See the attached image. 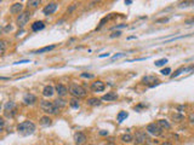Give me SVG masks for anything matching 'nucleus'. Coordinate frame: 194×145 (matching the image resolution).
Listing matches in <instances>:
<instances>
[{
  "label": "nucleus",
  "mask_w": 194,
  "mask_h": 145,
  "mask_svg": "<svg viewBox=\"0 0 194 145\" xmlns=\"http://www.w3.org/2000/svg\"><path fill=\"white\" fill-rule=\"evenodd\" d=\"M155 81H158V79L155 76H152V75H147V76H144L143 79H142V82H143L144 85H151V84H153V82H155Z\"/></svg>",
  "instance_id": "16"
},
{
  "label": "nucleus",
  "mask_w": 194,
  "mask_h": 145,
  "mask_svg": "<svg viewBox=\"0 0 194 145\" xmlns=\"http://www.w3.org/2000/svg\"><path fill=\"white\" fill-rule=\"evenodd\" d=\"M120 35H121V32H116V33H113L110 36H112V38H114V36H120Z\"/></svg>",
  "instance_id": "36"
},
{
  "label": "nucleus",
  "mask_w": 194,
  "mask_h": 145,
  "mask_svg": "<svg viewBox=\"0 0 194 145\" xmlns=\"http://www.w3.org/2000/svg\"><path fill=\"white\" fill-rule=\"evenodd\" d=\"M160 72H161L163 75H170V72H171V68H165V69H163Z\"/></svg>",
  "instance_id": "31"
},
{
  "label": "nucleus",
  "mask_w": 194,
  "mask_h": 145,
  "mask_svg": "<svg viewBox=\"0 0 194 145\" xmlns=\"http://www.w3.org/2000/svg\"><path fill=\"white\" fill-rule=\"evenodd\" d=\"M104 88H106V85L101 80H97L91 84V91L92 92H102V91H104Z\"/></svg>",
  "instance_id": "6"
},
{
  "label": "nucleus",
  "mask_w": 194,
  "mask_h": 145,
  "mask_svg": "<svg viewBox=\"0 0 194 145\" xmlns=\"http://www.w3.org/2000/svg\"><path fill=\"white\" fill-rule=\"evenodd\" d=\"M55 104L61 109V108H64L66 105H67V102L63 100V99H56V100H55Z\"/></svg>",
  "instance_id": "25"
},
{
  "label": "nucleus",
  "mask_w": 194,
  "mask_h": 145,
  "mask_svg": "<svg viewBox=\"0 0 194 145\" xmlns=\"http://www.w3.org/2000/svg\"><path fill=\"white\" fill-rule=\"evenodd\" d=\"M39 4H40L39 0H34V1H33V0H30V1H28V6H30V7H37Z\"/></svg>",
  "instance_id": "28"
},
{
  "label": "nucleus",
  "mask_w": 194,
  "mask_h": 145,
  "mask_svg": "<svg viewBox=\"0 0 194 145\" xmlns=\"http://www.w3.org/2000/svg\"><path fill=\"white\" fill-rule=\"evenodd\" d=\"M191 22H194V18H192V19H189V21H187V22H186V23H187V24H189Z\"/></svg>",
  "instance_id": "44"
},
{
  "label": "nucleus",
  "mask_w": 194,
  "mask_h": 145,
  "mask_svg": "<svg viewBox=\"0 0 194 145\" xmlns=\"http://www.w3.org/2000/svg\"><path fill=\"white\" fill-rule=\"evenodd\" d=\"M193 4H194V3H193Z\"/></svg>",
  "instance_id": "45"
},
{
  "label": "nucleus",
  "mask_w": 194,
  "mask_h": 145,
  "mask_svg": "<svg viewBox=\"0 0 194 145\" xmlns=\"http://www.w3.org/2000/svg\"><path fill=\"white\" fill-rule=\"evenodd\" d=\"M165 63H167V59L166 58H161V59H158V61H155V65L157 67H161V65H164Z\"/></svg>",
  "instance_id": "27"
},
{
  "label": "nucleus",
  "mask_w": 194,
  "mask_h": 145,
  "mask_svg": "<svg viewBox=\"0 0 194 145\" xmlns=\"http://www.w3.org/2000/svg\"><path fill=\"white\" fill-rule=\"evenodd\" d=\"M121 140L124 143H131L134 140V137H132L130 133H126V134H122L121 136Z\"/></svg>",
  "instance_id": "22"
},
{
  "label": "nucleus",
  "mask_w": 194,
  "mask_h": 145,
  "mask_svg": "<svg viewBox=\"0 0 194 145\" xmlns=\"http://www.w3.org/2000/svg\"><path fill=\"white\" fill-rule=\"evenodd\" d=\"M189 4H191L189 1H186V3H182V4H181V6H188Z\"/></svg>",
  "instance_id": "38"
},
{
  "label": "nucleus",
  "mask_w": 194,
  "mask_h": 145,
  "mask_svg": "<svg viewBox=\"0 0 194 145\" xmlns=\"http://www.w3.org/2000/svg\"><path fill=\"white\" fill-rule=\"evenodd\" d=\"M182 71H186V68H180L178 70H176V71H175V74H172V75H171V77H176V76H178L180 74H182Z\"/></svg>",
  "instance_id": "30"
},
{
  "label": "nucleus",
  "mask_w": 194,
  "mask_h": 145,
  "mask_svg": "<svg viewBox=\"0 0 194 145\" xmlns=\"http://www.w3.org/2000/svg\"><path fill=\"white\" fill-rule=\"evenodd\" d=\"M189 122L192 123V125H194V114H191L189 115Z\"/></svg>",
  "instance_id": "34"
},
{
  "label": "nucleus",
  "mask_w": 194,
  "mask_h": 145,
  "mask_svg": "<svg viewBox=\"0 0 194 145\" xmlns=\"http://www.w3.org/2000/svg\"><path fill=\"white\" fill-rule=\"evenodd\" d=\"M55 90L56 88H54L52 86H45L44 87V90H43V94L45 96V97H51L55 93Z\"/></svg>",
  "instance_id": "15"
},
{
  "label": "nucleus",
  "mask_w": 194,
  "mask_h": 145,
  "mask_svg": "<svg viewBox=\"0 0 194 145\" xmlns=\"http://www.w3.org/2000/svg\"><path fill=\"white\" fill-rule=\"evenodd\" d=\"M157 123H158V125H159V127H160L161 129H164V128H166V129H170V128H171V125H170V123L167 122L166 120H159V121H158Z\"/></svg>",
  "instance_id": "20"
},
{
  "label": "nucleus",
  "mask_w": 194,
  "mask_h": 145,
  "mask_svg": "<svg viewBox=\"0 0 194 145\" xmlns=\"http://www.w3.org/2000/svg\"><path fill=\"white\" fill-rule=\"evenodd\" d=\"M100 104H101V100L97 99V98H90V99H88V105L90 106H97Z\"/></svg>",
  "instance_id": "21"
},
{
  "label": "nucleus",
  "mask_w": 194,
  "mask_h": 145,
  "mask_svg": "<svg viewBox=\"0 0 194 145\" xmlns=\"http://www.w3.org/2000/svg\"><path fill=\"white\" fill-rule=\"evenodd\" d=\"M74 140H75L76 145H81V144H84L86 142V136L84 133L78 132V133H75V136H74Z\"/></svg>",
  "instance_id": "10"
},
{
  "label": "nucleus",
  "mask_w": 194,
  "mask_h": 145,
  "mask_svg": "<svg viewBox=\"0 0 194 145\" xmlns=\"http://www.w3.org/2000/svg\"><path fill=\"white\" fill-rule=\"evenodd\" d=\"M56 47V45H51V46H45L43 49H39L37 51H33L32 53H35V55H39V53H44V52H49V51H52Z\"/></svg>",
  "instance_id": "14"
},
{
  "label": "nucleus",
  "mask_w": 194,
  "mask_h": 145,
  "mask_svg": "<svg viewBox=\"0 0 194 145\" xmlns=\"http://www.w3.org/2000/svg\"><path fill=\"white\" fill-rule=\"evenodd\" d=\"M57 6L58 5L56 4V3H49L46 6H45L44 9H43V12H44V15L45 16H49V15H52L56 10H57Z\"/></svg>",
  "instance_id": "7"
},
{
  "label": "nucleus",
  "mask_w": 194,
  "mask_h": 145,
  "mask_svg": "<svg viewBox=\"0 0 194 145\" xmlns=\"http://www.w3.org/2000/svg\"><path fill=\"white\" fill-rule=\"evenodd\" d=\"M146 140H148V138H147V136L143 132H137L136 133V143L140 144V143H143Z\"/></svg>",
  "instance_id": "17"
},
{
  "label": "nucleus",
  "mask_w": 194,
  "mask_h": 145,
  "mask_svg": "<svg viewBox=\"0 0 194 145\" xmlns=\"http://www.w3.org/2000/svg\"><path fill=\"white\" fill-rule=\"evenodd\" d=\"M68 91H69L70 94H72L73 97H75V98H83V97L86 96V90L84 88L83 86L76 85V84H72V85H70Z\"/></svg>",
  "instance_id": "3"
},
{
  "label": "nucleus",
  "mask_w": 194,
  "mask_h": 145,
  "mask_svg": "<svg viewBox=\"0 0 194 145\" xmlns=\"http://www.w3.org/2000/svg\"><path fill=\"white\" fill-rule=\"evenodd\" d=\"M11 30H12V25H6L4 28V32H11Z\"/></svg>",
  "instance_id": "33"
},
{
  "label": "nucleus",
  "mask_w": 194,
  "mask_h": 145,
  "mask_svg": "<svg viewBox=\"0 0 194 145\" xmlns=\"http://www.w3.org/2000/svg\"><path fill=\"white\" fill-rule=\"evenodd\" d=\"M19 63H29V61H19V62H16V64H19Z\"/></svg>",
  "instance_id": "39"
},
{
  "label": "nucleus",
  "mask_w": 194,
  "mask_h": 145,
  "mask_svg": "<svg viewBox=\"0 0 194 145\" xmlns=\"http://www.w3.org/2000/svg\"><path fill=\"white\" fill-rule=\"evenodd\" d=\"M100 134H101V136H107V134H108V132H106V131H101V132H100Z\"/></svg>",
  "instance_id": "40"
},
{
  "label": "nucleus",
  "mask_w": 194,
  "mask_h": 145,
  "mask_svg": "<svg viewBox=\"0 0 194 145\" xmlns=\"http://www.w3.org/2000/svg\"><path fill=\"white\" fill-rule=\"evenodd\" d=\"M172 118H173L175 121L180 122V121H182V120H183V116H182V115H180V114H173V115H172Z\"/></svg>",
  "instance_id": "29"
},
{
  "label": "nucleus",
  "mask_w": 194,
  "mask_h": 145,
  "mask_svg": "<svg viewBox=\"0 0 194 145\" xmlns=\"http://www.w3.org/2000/svg\"><path fill=\"white\" fill-rule=\"evenodd\" d=\"M23 102H24V104H27V105H32L37 102V97L34 94H30V93H27V94H24V97H23Z\"/></svg>",
  "instance_id": "9"
},
{
  "label": "nucleus",
  "mask_w": 194,
  "mask_h": 145,
  "mask_svg": "<svg viewBox=\"0 0 194 145\" xmlns=\"http://www.w3.org/2000/svg\"><path fill=\"white\" fill-rule=\"evenodd\" d=\"M118 99V94L115 92H108L107 94L102 97V100H107V102H112V100H116Z\"/></svg>",
  "instance_id": "12"
},
{
  "label": "nucleus",
  "mask_w": 194,
  "mask_h": 145,
  "mask_svg": "<svg viewBox=\"0 0 194 145\" xmlns=\"http://www.w3.org/2000/svg\"><path fill=\"white\" fill-rule=\"evenodd\" d=\"M121 56H125V53H119V55H115V56H113V58H119V57H121Z\"/></svg>",
  "instance_id": "37"
},
{
  "label": "nucleus",
  "mask_w": 194,
  "mask_h": 145,
  "mask_svg": "<svg viewBox=\"0 0 194 145\" xmlns=\"http://www.w3.org/2000/svg\"><path fill=\"white\" fill-rule=\"evenodd\" d=\"M108 56H109V53H104V55H101L100 58H103V57H108Z\"/></svg>",
  "instance_id": "41"
},
{
  "label": "nucleus",
  "mask_w": 194,
  "mask_h": 145,
  "mask_svg": "<svg viewBox=\"0 0 194 145\" xmlns=\"http://www.w3.org/2000/svg\"><path fill=\"white\" fill-rule=\"evenodd\" d=\"M23 32H24V30H23V29H21V30H19V32L17 33V35H16V36H19V35H22V33H23Z\"/></svg>",
  "instance_id": "42"
},
{
  "label": "nucleus",
  "mask_w": 194,
  "mask_h": 145,
  "mask_svg": "<svg viewBox=\"0 0 194 145\" xmlns=\"http://www.w3.org/2000/svg\"><path fill=\"white\" fill-rule=\"evenodd\" d=\"M125 4H126V5H130V4H132V1H131V0H125Z\"/></svg>",
  "instance_id": "43"
},
{
  "label": "nucleus",
  "mask_w": 194,
  "mask_h": 145,
  "mask_svg": "<svg viewBox=\"0 0 194 145\" xmlns=\"http://www.w3.org/2000/svg\"><path fill=\"white\" fill-rule=\"evenodd\" d=\"M69 104H70V106H72V108H74V109H78V108H79V102H78V98H73V99L69 102Z\"/></svg>",
  "instance_id": "26"
},
{
  "label": "nucleus",
  "mask_w": 194,
  "mask_h": 145,
  "mask_svg": "<svg viewBox=\"0 0 194 145\" xmlns=\"http://www.w3.org/2000/svg\"><path fill=\"white\" fill-rule=\"evenodd\" d=\"M80 76H81V77H88V79H92V77H94L92 74H86V72H83V74H81Z\"/></svg>",
  "instance_id": "32"
},
{
  "label": "nucleus",
  "mask_w": 194,
  "mask_h": 145,
  "mask_svg": "<svg viewBox=\"0 0 194 145\" xmlns=\"http://www.w3.org/2000/svg\"><path fill=\"white\" fill-rule=\"evenodd\" d=\"M6 51V41L5 40H0V55H4Z\"/></svg>",
  "instance_id": "24"
},
{
  "label": "nucleus",
  "mask_w": 194,
  "mask_h": 145,
  "mask_svg": "<svg viewBox=\"0 0 194 145\" xmlns=\"http://www.w3.org/2000/svg\"><path fill=\"white\" fill-rule=\"evenodd\" d=\"M56 92H57V94H58L60 97H64V96L68 93V88H67V87H66L64 85L58 84L57 86H56Z\"/></svg>",
  "instance_id": "11"
},
{
  "label": "nucleus",
  "mask_w": 194,
  "mask_h": 145,
  "mask_svg": "<svg viewBox=\"0 0 194 145\" xmlns=\"http://www.w3.org/2000/svg\"><path fill=\"white\" fill-rule=\"evenodd\" d=\"M45 28V23L43 21H37L32 24V30L33 32H39V30H43Z\"/></svg>",
  "instance_id": "13"
},
{
  "label": "nucleus",
  "mask_w": 194,
  "mask_h": 145,
  "mask_svg": "<svg viewBox=\"0 0 194 145\" xmlns=\"http://www.w3.org/2000/svg\"><path fill=\"white\" fill-rule=\"evenodd\" d=\"M40 108L44 112L49 114V115H56L58 114L61 109L55 104V102H49V100H41L40 103Z\"/></svg>",
  "instance_id": "2"
},
{
  "label": "nucleus",
  "mask_w": 194,
  "mask_h": 145,
  "mask_svg": "<svg viewBox=\"0 0 194 145\" xmlns=\"http://www.w3.org/2000/svg\"><path fill=\"white\" fill-rule=\"evenodd\" d=\"M127 116H129V114H127L126 111H120L118 114V121L119 122H122L125 120V118H127Z\"/></svg>",
  "instance_id": "23"
},
{
  "label": "nucleus",
  "mask_w": 194,
  "mask_h": 145,
  "mask_svg": "<svg viewBox=\"0 0 194 145\" xmlns=\"http://www.w3.org/2000/svg\"><path fill=\"white\" fill-rule=\"evenodd\" d=\"M29 18H30V12H29V11H24V12H22V13L17 17V25H18L19 28H23L24 25L28 23Z\"/></svg>",
  "instance_id": "5"
},
{
  "label": "nucleus",
  "mask_w": 194,
  "mask_h": 145,
  "mask_svg": "<svg viewBox=\"0 0 194 145\" xmlns=\"http://www.w3.org/2000/svg\"><path fill=\"white\" fill-rule=\"evenodd\" d=\"M51 123H52V120H51V118L49 117V116H43L41 118H40V125L41 126H50Z\"/></svg>",
  "instance_id": "19"
},
{
  "label": "nucleus",
  "mask_w": 194,
  "mask_h": 145,
  "mask_svg": "<svg viewBox=\"0 0 194 145\" xmlns=\"http://www.w3.org/2000/svg\"><path fill=\"white\" fill-rule=\"evenodd\" d=\"M4 109L5 111H16V104H15L13 102H7L6 104L4 105Z\"/></svg>",
  "instance_id": "18"
},
{
  "label": "nucleus",
  "mask_w": 194,
  "mask_h": 145,
  "mask_svg": "<svg viewBox=\"0 0 194 145\" xmlns=\"http://www.w3.org/2000/svg\"><path fill=\"white\" fill-rule=\"evenodd\" d=\"M22 10H23V4L22 3H15L11 6V9H10V12L13 13V15H17V13L21 15Z\"/></svg>",
  "instance_id": "8"
},
{
  "label": "nucleus",
  "mask_w": 194,
  "mask_h": 145,
  "mask_svg": "<svg viewBox=\"0 0 194 145\" xmlns=\"http://www.w3.org/2000/svg\"><path fill=\"white\" fill-rule=\"evenodd\" d=\"M0 123H1V128H0V131H3L4 126H5V120H4V118H0Z\"/></svg>",
  "instance_id": "35"
},
{
  "label": "nucleus",
  "mask_w": 194,
  "mask_h": 145,
  "mask_svg": "<svg viewBox=\"0 0 194 145\" xmlns=\"http://www.w3.org/2000/svg\"><path fill=\"white\" fill-rule=\"evenodd\" d=\"M17 131L21 136H30L35 131V125L30 121H23L17 126Z\"/></svg>",
  "instance_id": "1"
},
{
  "label": "nucleus",
  "mask_w": 194,
  "mask_h": 145,
  "mask_svg": "<svg viewBox=\"0 0 194 145\" xmlns=\"http://www.w3.org/2000/svg\"><path fill=\"white\" fill-rule=\"evenodd\" d=\"M146 131L152 134V136H155V137H159L160 134L163 133V129L159 127V125L155 122H153V123H149L147 127H146Z\"/></svg>",
  "instance_id": "4"
}]
</instances>
